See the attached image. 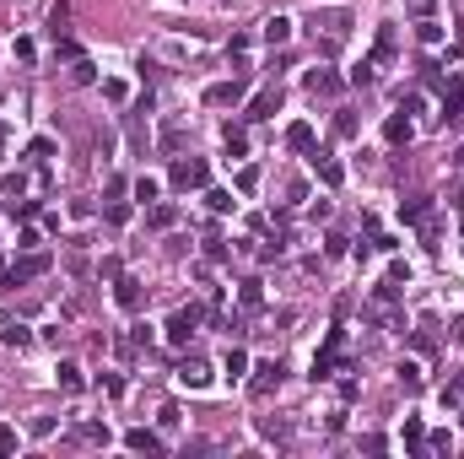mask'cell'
I'll list each match as a JSON object with an SVG mask.
<instances>
[{"label": "cell", "instance_id": "1", "mask_svg": "<svg viewBox=\"0 0 464 459\" xmlns=\"http://www.w3.org/2000/svg\"><path fill=\"white\" fill-rule=\"evenodd\" d=\"M276 114H281V82H270L264 92H254L248 108H243V119H248V125H264V119H276Z\"/></svg>", "mask_w": 464, "mask_h": 459}, {"label": "cell", "instance_id": "2", "mask_svg": "<svg viewBox=\"0 0 464 459\" xmlns=\"http://www.w3.org/2000/svg\"><path fill=\"white\" fill-rule=\"evenodd\" d=\"M49 265H54V259H49L43 249H22V259L11 265V276H6V287H22V281H33V276H43Z\"/></svg>", "mask_w": 464, "mask_h": 459}, {"label": "cell", "instance_id": "3", "mask_svg": "<svg viewBox=\"0 0 464 459\" xmlns=\"http://www.w3.org/2000/svg\"><path fill=\"white\" fill-rule=\"evenodd\" d=\"M205 179H211L205 157H179L173 163V189H205Z\"/></svg>", "mask_w": 464, "mask_h": 459}, {"label": "cell", "instance_id": "4", "mask_svg": "<svg viewBox=\"0 0 464 459\" xmlns=\"http://www.w3.org/2000/svg\"><path fill=\"white\" fill-rule=\"evenodd\" d=\"M308 163H313V173H319V184L324 189H340V179H345V167H340V157H335V151H308Z\"/></svg>", "mask_w": 464, "mask_h": 459}, {"label": "cell", "instance_id": "5", "mask_svg": "<svg viewBox=\"0 0 464 459\" xmlns=\"http://www.w3.org/2000/svg\"><path fill=\"white\" fill-rule=\"evenodd\" d=\"M114 303H119L124 313H141V303H146V287L135 281V276H119V281H114Z\"/></svg>", "mask_w": 464, "mask_h": 459}, {"label": "cell", "instance_id": "6", "mask_svg": "<svg viewBox=\"0 0 464 459\" xmlns=\"http://www.w3.org/2000/svg\"><path fill=\"white\" fill-rule=\"evenodd\" d=\"M281 373H286V368H281V362H260V368H254V378H248V395H270V389H281Z\"/></svg>", "mask_w": 464, "mask_h": 459}, {"label": "cell", "instance_id": "7", "mask_svg": "<svg viewBox=\"0 0 464 459\" xmlns=\"http://www.w3.org/2000/svg\"><path fill=\"white\" fill-rule=\"evenodd\" d=\"M464 119V76H448V92H443V125H459Z\"/></svg>", "mask_w": 464, "mask_h": 459}, {"label": "cell", "instance_id": "8", "mask_svg": "<svg viewBox=\"0 0 464 459\" xmlns=\"http://www.w3.org/2000/svg\"><path fill=\"white\" fill-rule=\"evenodd\" d=\"M205 103H211V108L243 103V76H232V82H216V86H205Z\"/></svg>", "mask_w": 464, "mask_h": 459}, {"label": "cell", "instance_id": "9", "mask_svg": "<svg viewBox=\"0 0 464 459\" xmlns=\"http://www.w3.org/2000/svg\"><path fill=\"white\" fill-rule=\"evenodd\" d=\"M410 135H416V130H410V114H389L384 119V141L389 146H410Z\"/></svg>", "mask_w": 464, "mask_h": 459}, {"label": "cell", "instance_id": "10", "mask_svg": "<svg viewBox=\"0 0 464 459\" xmlns=\"http://www.w3.org/2000/svg\"><path fill=\"white\" fill-rule=\"evenodd\" d=\"M124 449H135V454H162V438L151 427H130V432H124Z\"/></svg>", "mask_w": 464, "mask_h": 459}, {"label": "cell", "instance_id": "11", "mask_svg": "<svg viewBox=\"0 0 464 459\" xmlns=\"http://www.w3.org/2000/svg\"><path fill=\"white\" fill-rule=\"evenodd\" d=\"M308 92H313V98H335V92H340V76H335V70H308Z\"/></svg>", "mask_w": 464, "mask_h": 459}, {"label": "cell", "instance_id": "12", "mask_svg": "<svg viewBox=\"0 0 464 459\" xmlns=\"http://www.w3.org/2000/svg\"><path fill=\"white\" fill-rule=\"evenodd\" d=\"M394 49H400V33H394V22H384V27H378V49H373V60H378V65L394 60Z\"/></svg>", "mask_w": 464, "mask_h": 459}, {"label": "cell", "instance_id": "13", "mask_svg": "<svg viewBox=\"0 0 464 459\" xmlns=\"http://www.w3.org/2000/svg\"><path fill=\"white\" fill-rule=\"evenodd\" d=\"M432 216V200L426 195H410V200H400V222H426Z\"/></svg>", "mask_w": 464, "mask_h": 459}, {"label": "cell", "instance_id": "14", "mask_svg": "<svg viewBox=\"0 0 464 459\" xmlns=\"http://www.w3.org/2000/svg\"><path fill=\"white\" fill-rule=\"evenodd\" d=\"M222 146H227V157H248V130H243V125H227L222 130Z\"/></svg>", "mask_w": 464, "mask_h": 459}, {"label": "cell", "instance_id": "15", "mask_svg": "<svg viewBox=\"0 0 464 459\" xmlns=\"http://www.w3.org/2000/svg\"><path fill=\"white\" fill-rule=\"evenodd\" d=\"M0 340H6L11 352H22V346L33 340V330H27V324H17V319H6V324H0Z\"/></svg>", "mask_w": 464, "mask_h": 459}, {"label": "cell", "instance_id": "16", "mask_svg": "<svg viewBox=\"0 0 464 459\" xmlns=\"http://www.w3.org/2000/svg\"><path fill=\"white\" fill-rule=\"evenodd\" d=\"M179 378H184V384H189V389H205V384H211V373H205V362H195V356H184Z\"/></svg>", "mask_w": 464, "mask_h": 459}, {"label": "cell", "instance_id": "17", "mask_svg": "<svg viewBox=\"0 0 464 459\" xmlns=\"http://www.w3.org/2000/svg\"><path fill=\"white\" fill-rule=\"evenodd\" d=\"M286 146H292V151H313V125H303V119H297V125L286 130Z\"/></svg>", "mask_w": 464, "mask_h": 459}, {"label": "cell", "instance_id": "18", "mask_svg": "<svg viewBox=\"0 0 464 459\" xmlns=\"http://www.w3.org/2000/svg\"><path fill=\"white\" fill-rule=\"evenodd\" d=\"M405 443H410V454H421V449H426V427H421V416H405Z\"/></svg>", "mask_w": 464, "mask_h": 459}, {"label": "cell", "instance_id": "19", "mask_svg": "<svg viewBox=\"0 0 464 459\" xmlns=\"http://www.w3.org/2000/svg\"><path fill=\"white\" fill-rule=\"evenodd\" d=\"M286 38H292V22H286V17H270V22H264V43H270V49L286 43Z\"/></svg>", "mask_w": 464, "mask_h": 459}, {"label": "cell", "instance_id": "20", "mask_svg": "<svg viewBox=\"0 0 464 459\" xmlns=\"http://www.w3.org/2000/svg\"><path fill=\"white\" fill-rule=\"evenodd\" d=\"M222 368H227V378H243V373H248V352H243V346H232Z\"/></svg>", "mask_w": 464, "mask_h": 459}, {"label": "cell", "instance_id": "21", "mask_svg": "<svg viewBox=\"0 0 464 459\" xmlns=\"http://www.w3.org/2000/svg\"><path fill=\"white\" fill-rule=\"evenodd\" d=\"M205 206L216 211V216H227V211L238 206V200H232V189H211V195H205Z\"/></svg>", "mask_w": 464, "mask_h": 459}, {"label": "cell", "instance_id": "22", "mask_svg": "<svg viewBox=\"0 0 464 459\" xmlns=\"http://www.w3.org/2000/svg\"><path fill=\"white\" fill-rule=\"evenodd\" d=\"M260 432H264V438H276V443H286V438H292V427H286L281 416H264V421H260Z\"/></svg>", "mask_w": 464, "mask_h": 459}, {"label": "cell", "instance_id": "23", "mask_svg": "<svg viewBox=\"0 0 464 459\" xmlns=\"http://www.w3.org/2000/svg\"><path fill=\"white\" fill-rule=\"evenodd\" d=\"M157 195H162V184H157V179H146V173H141V179H135V200H141V206H151Z\"/></svg>", "mask_w": 464, "mask_h": 459}, {"label": "cell", "instance_id": "24", "mask_svg": "<svg viewBox=\"0 0 464 459\" xmlns=\"http://www.w3.org/2000/svg\"><path fill=\"white\" fill-rule=\"evenodd\" d=\"M146 222H151V227H173V222H179V206H151Z\"/></svg>", "mask_w": 464, "mask_h": 459}, {"label": "cell", "instance_id": "25", "mask_svg": "<svg viewBox=\"0 0 464 459\" xmlns=\"http://www.w3.org/2000/svg\"><path fill=\"white\" fill-rule=\"evenodd\" d=\"M443 405L454 411V405H464V373L454 378V384H443Z\"/></svg>", "mask_w": 464, "mask_h": 459}, {"label": "cell", "instance_id": "26", "mask_svg": "<svg viewBox=\"0 0 464 459\" xmlns=\"http://www.w3.org/2000/svg\"><path fill=\"white\" fill-rule=\"evenodd\" d=\"M400 384L416 395V389H421V368H416V362H400Z\"/></svg>", "mask_w": 464, "mask_h": 459}, {"label": "cell", "instance_id": "27", "mask_svg": "<svg viewBox=\"0 0 464 459\" xmlns=\"http://www.w3.org/2000/svg\"><path fill=\"white\" fill-rule=\"evenodd\" d=\"M238 303H243V308H260V303H264V292H260V281H243V292H238Z\"/></svg>", "mask_w": 464, "mask_h": 459}, {"label": "cell", "instance_id": "28", "mask_svg": "<svg viewBox=\"0 0 464 459\" xmlns=\"http://www.w3.org/2000/svg\"><path fill=\"white\" fill-rule=\"evenodd\" d=\"M81 443H108V427H98V421H87V427H76Z\"/></svg>", "mask_w": 464, "mask_h": 459}, {"label": "cell", "instance_id": "29", "mask_svg": "<svg viewBox=\"0 0 464 459\" xmlns=\"http://www.w3.org/2000/svg\"><path fill=\"white\" fill-rule=\"evenodd\" d=\"M416 38H421V43H437V38H443V27H437L432 17H421V27H416Z\"/></svg>", "mask_w": 464, "mask_h": 459}, {"label": "cell", "instance_id": "30", "mask_svg": "<svg viewBox=\"0 0 464 459\" xmlns=\"http://www.w3.org/2000/svg\"><path fill=\"white\" fill-rule=\"evenodd\" d=\"M27 157H33V163H43V157H54V141H49V135H38V141L27 146Z\"/></svg>", "mask_w": 464, "mask_h": 459}, {"label": "cell", "instance_id": "31", "mask_svg": "<svg viewBox=\"0 0 464 459\" xmlns=\"http://www.w3.org/2000/svg\"><path fill=\"white\" fill-rule=\"evenodd\" d=\"M238 189H243V195H254V189H260V167H243V173H238Z\"/></svg>", "mask_w": 464, "mask_h": 459}, {"label": "cell", "instance_id": "32", "mask_svg": "<svg viewBox=\"0 0 464 459\" xmlns=\"http://www.w3.org/2000/svg\"><path fill=\"white\" fill-rule=\"evenodd\" d=\"M205 254H211V259H227V238H222V232H211V238H205Z\"/></svg>", "mask_w": 464, "mask_h": 459}, {"label": "cell", "instance_id": "33", "mask_svg": "<svg viewBox=\"0 0 464 459\" xmlns=\"http://www.w3.org/2000/svg\"><path fill=\"white\" fill-rule=\"evenodd\" d=\"M60 384H65V389H81V368H76V362H65V368H60Z\"/></svg>", "mask_w": 464, "mask_h": 459}, {"label": "cell", "instance_id": "34", "mask_svg": "<svg viewBox=\"0 0 464 459\" xmlns=\"http://www.w3.org/2000/svg\"><path fill=\"white\" fill-rule=\"evenodd\" d=\"M17 427H0V454H17Z\"/></svg>", "mask_w": 464, "mask_h": 459}, {"label": "cell", "instance_id": "35", "mask_svg": "<svg viewBox=\"0 0 464 459\" xmlns=\"http://www.w3.org/2000/svg\"><path fill=\"white\" fill-rule=\"evenodd\" d=\"M70 82H81V86H87V82H92V65H87V60H76V65H70Z\"/></svg>", "mask_w": 464, "mask_h": 459}, {"label": "cell", "instance_id": "36", "mask_svg": "<svg viewBox=\"0 0 464 459\" xmlns=\"http://www.w3.org/2000/svg\"><path fill=\"white\" fill-rule=\"evenodd\" d=\"M335 135H357V119L351 114H335Z\"/></svg>", "mask_w": 464, "mask_h": 459}, {"label": "cell", "instance_id": "37", "mask_svg": "<svg viewBox=\"0 0 464 459\" xmlns=\"http://www.w3.org/2000/svg\"><path fill=\"white\" fill-rule=\"evenodd\" d=\"M108 222H114V227H119V222H130V206H124V200H114V206H108Z\"/></svg>", "mask_w": 464, "mask_h": 459}, {"label": "cell", "instance_id": "38", "mask_svg": "<svg viewBox=\"0 0 464 459\" xmlns=\"http://www.w3.org/2000/svg\"><path fill=\"white\" fill-rule=\"evenodd\" d=\"M405 6H410V17H432V6H437V0H405Z\"/></svg>", "mask_w": 464, "mask_h": 459}]
</instances>
